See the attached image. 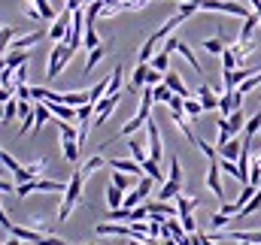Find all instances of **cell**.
Returning <instances> with one entry per match:
<instances>
[{
    "mask_svg": "<svg viewBox=\"0 0 261 245\" xmlns=\"http://www.w3.org/2000/svg\"><path fill=\"white\" fill-rule=\"evenodd\" d=\"M82 188H85V176H82V170H73V179L67 182L64 200H61V206H58V221H67V218H70L73 206L82 200Z\"/></svg>",
    "mask_w": 261,
    "mask_h": 245,
    "instance_id": "cell-1",
    "label": "cell"
},
{
    "mask_svg": "<svg viewBox=\"0 0 261 245\" xmlns=\"http://www.w3.org/2000/svg\"><path fill=\"white\" fill-rule=\"evenodd\" d=\"M73 55H76V49H70L67 43H58V46L49 52V67H46V76H49V79H55V76H58V73L67 67V61H70Z\"/></svg>",
    "mask_w": 261,
    "mask_h": 245,
    "instance_id": "cell-2",
    "label": "cell"
},
{
    "mask_svg": "<svg viewBox=\"0 0 261 245\" xmlns=\"http://www.w3.org/2000/svg\"><path fill=\"white\" fill-rule=\"evenodd\" d=\"M197 6L203 12H228V15H240V18L249 15V9L243 3H234V0H197Z\"/></svg>",
    "mask_w": 261,
    "mask_h": 245,
    "instance_id": "cell-3",
    "label": "cell"
},
{
    "mask_svg": "<svg viewBox=\"0 0 261 245\" xmlns=\"http://www.w3.org/2000/svg\"><path fill=\"white\" fill-rule=\"evenodd\" d=\"M146 130H149V158L155 161V164H161V155H164V145H161V130H158V124L146 121Z\"/></svg>",
    "mask_w": 261,
    "mask_h": 245,
    "instance_id": "cell-4",
    "label": "cell"
},
{
    "mask_svg": "<svg viewBox=\"0 0 261 245\" xmlns=\"http://www.w3.org/2000/svg\"><path fill=\"white\" fill-rule=\"evenodd\" d=\"M70 21H73V9L58 12V18H55V21H52V27H49V40L61 43V40L67 37V27H70Z\"/></svg>",
    "mask_w": 261,
    "mask_h": 245,
    "instance_id": "cell-5",
    "label": "cell"
},
{
    "mask_svg": "<svg viewBox=\"0 0 261 245\" xmlns=\"http://www.w3.org/2000/svg\"><path fill=\"white\" fill-rule=\"evenodd\" d=\"M116 103H119V94H107V97L97 103V115L91 118V127L107 124V118H110V115H113V109H116Z\"/></svg>",
    "mask_w": 261,
    "mask_h": 245,
    "instance_id": "cell-6",
    "label": "cell"
},
{
    "mask_svg": "<svg viewBox=\"0 0 261 245\" xmlns=\"http://www.w3.org/2000/svg\"><path fill=\"white\" fill-rule=\"evenodd\" d=\"M46 158H40V161H34V164H28V167H18L12 176H15V182H31V179H40V173L46 170Z\"/></svg>",
    "mask_w": 261,
    "mask_h": 245,
    "instance_id": "cell-7",
    "label": "cell"
},
{
    "mask_svg": "<svg viewBox=\"0 0 261 245\" xmlns=\"http://www.w3.org/2000/svg\"><path fill=\"white\" fill-rule=\"evenodd\" d=\"M206 188H210L219 200H225V188H222V176H219V158L210 161V170H206Z\"/></svg>",
    "mask_w": 261,
    "mask_h": 245,
    "instance_id": "cell-8",
    "label": "cell"
},
{
    "mask_svg": "<svg viewBox=\"0 0 261 245\" xmlns=\"http://www.w3.org/2000/svg\"><path fill=\"white\" fill-rule=\"evenodd\" d=\"M107 164H110L113 170H119V173H130V176H137V179L143 176V164H137L134 158H130V161H122V158H110Z\"/></svg>",
    "mask_w": 261,
    "mask_h": 245,
    "instance_id": "cell-9",
    "label": "cell"
},
{
    "mask_svg": "<svg viewBox=\"0 0 261 245\" xmlns=\"http://www.w3.org/2000/svg\"><path fill=\"white\" fill-rule=\"evenodd\" d=\"M43 37H46L43 30H34V34H28V37H21V40H12V43H9V52H28V49H34Z\"/></svg>",
    "mask_w": 261,
    "mask_h": 245,
    "instance_id": "cell-10",
    "label": "cell"
},
{
    "mask_svg": "<svg viewBox=\"0 0 261 245\" xmlns=\"http://www.w3.org/2000/svg\"><path fill=\"white\" fill-rule=\"evenodd\" d=\"M197 100H200L203 112H213V109H219V97H216V91H213L210 85H200V88H197Z\"/></svg>",
    "mask_w": 261,
    "mask_h": 245,
    "instance_id": "cell-11",
    "label": "cell"
},
{
    "mask_svg": "<svg viewBox=\"0 0 261 245\" xmlns=\"http://www.w3.org/2000/svg\"><path fill=\"white\" fill-rule=\"evenodd\" d=\"M219 233H222V230H219ZM222 236H228V239H237V242L261 245V230H228V233H222Z\"/></svg>",
    "mask_w": 261,
    "mask_h": 245,
    "instance_id": "cell-12",
    "label": "cell"
},
{
    "mask_svg": "<svg viewBox=\"0 0 261 245\" xmlns=\"http://www.w3.org/2000/svg\"><path fill=\"white\" fill-rule=\"evenodd\" d=\"M164 85L173 91V94H179V97H189V88H186V82L179 79V73H173V70H167L164 73Z\"/></svg>",
    "mask_w": 261,
    "mask_h": 245,
    "instance_id": "cell-13",
    "label": "cell"
},
{
    "mask_svg": "<svg viewBox=\"0 0 261 245\" xmlns=\"http://www.w3.org/2000/svg\"><path fill=\"white\" fill-rule=\"evenodd\" d=\"M240 151H243V139H234V136L225 145H219V158H228V161H237Z\"/></svg>",
    "mask_w": 261,
    "mask_h": 245,
    "instance_id": "cell-14",
    "label": "cell"
},
{
    "mask_svg": "<svg viewBox=\"0 0 261 245\" xmlns=\"http://www.w3.org/2000/svg\"><path fill=\"white\" fill-rule=\"evenodd\" d=\"M46 106H49V112L58 121H76V109L73 106H67V103H46Z\"/></svg>",
    "mask_w": 261,
    "mask_h": 245,
    "instance_id": "cell-15",
    "label": "cell"
},
{
    "mask_svg": "<svg viewBox=\"0 0 261 245\" xmlns=\"http://www.w3.org/2000/svg\"><path fill=\"white\" fill-rule=\"evenodd\" d=\"M158 40H164V37H161V34L155 30V34H152V37H149V40L143 43V49H140V64H149V61H152V55H155V46H158Z\"/></svg>",
    "mask_w": 261,
    "mask_h": 245,
    "instance_id": "cell-16",
    "label": "cell"
},
{
    "mask_svg": "<svg viewBox=\"0 0 261 245\" xmlns=\"http://www.w3.org/2000/svg\"><path fill=\"white\" fill-rule=\"evenodd\" d=\"M146 73H149V64H137V70L130 76V91H143L146 88Z\"/></svg>",
    "mask_w": 261,
    "mask_h": 245,
    "instance_id": "cell-17",
    "label": "cell"
},
{
    "mask_svg": "<svg viewBox=\"0 0 261 245\" xmlns=\"http://www.w3.org/2000/svg\"><path fill=\"white\" fill-rule=\"evenodd\" d=\"M179 194H182V185H179V182H170V179H167V182L161 185V191H158V200H176Z\"/></svg>",
    "mask_w": 261,
    "mask_h": 245,
    "instance_id": "cell-18",
    "label": "cell"
},
{
    "mask_svg": "<svg viewBox=\"0 0 261 245\" xmlns=\"http://www.w3.org/2000/svg\"><path fill=\"white\" fill-rule=\"evenodd\" d=\"M197 203H200L197 197H186V194L176 197V209H179V215H192V212L197 209Z\"/></svg>",
    "mask_w": 261,
    "mask_h": 245,
    "instance_id": "cell-19",
    "label": "cell"
},
{
    "mask_svg": "<svg viewBox=\"0 0 261 245\" xmlns=\"http://www.w3.org/2000/svg\"><path fill=\"white\" fill-rule=\"evenodd\" d=\"M103 164H107V161H103V158H100V155H91V158H88V161H85V164H82V167H79V170H82V176H85V179H88V176H91V173H97V170H100V167H103Z\"/></svg>",
    "mask_w": 261,
    "mask_h": 245,
    "instance_id": "cell-20",
    "label": "cell"
},
{
    "mask_svg": "<svg viewBox=\"0 0 261 245\" xmlns=\"http://www.w3.org/2000/svg\"><path fill=\"white\" fill-rule=\"evenodd\" d=\"M176 52H179V55H182L186 61L192 64V70H195V73H203V67H200V61L195 58V52H192V49H189V46H186L182 40H179V46H176Z\"/></svg>",
    "mask_w": 261,
    "mask_h": 245,
    "instance_id": "cell-21",
    "label": "cell"
},
{
    "mask_svg": "<svg viewBox=\"0 0 261 245\" xmlns=\"http://www.w3.org/2000/svg\"><path fill=\"white\" fill-rule=\"evenodd\" d=\"M255 133H261V112H255L249 121L243 124V139H252Z\"/></svg>",
    "mask_w": 261,
    "mask_h": 245,
    "instance_id": "cell-22",
    "label": "cell"
},
{
    "mask_svg": "<svg viewBox=\"0 0 261 245\" xmlns=\"http://www.w3.org/2000/svg\"><path fill=\"white\" fill-rule=\"evenodd\" d=\"M243 124H246V118H243V109H234V112L228 115V130H231L234 136L243 130Z\"/></svg>",
    "mask_w": 261,
    "mask_h": 245,
    "instance_id": "cell-23",
    "label": "cell"
},
{
    "mask_svg": "<svg viewBox=\"0 0 261 245\" xmlns=\"http://www.w3.org/2000/svg\"><path fill=\"white\" fill-rule=\"evenodd\" d=\"M122 194H125L122 188H116V185L110 182V188H107V203H110V209H119V206H122V200H125Z\"/></svg>",
    "mask_w": 261,
    "mask_h": 245,
    "instance_id": "cell-24",
    "label": "cell"
},
{
    "mask_svg": "<svg viewBox=\"0 0 261 245\" xmlns=\"http://www.w3.org/2000/svg\"><path fill=\"white\" fill-rule=\"evenodd\" d=\"M3 58H6V67H15V70H18L21 64L31 61V52H6Z\"/></svg>",
    "mask_w": 261,
    "mask_h": 245,
    "instance_id": "cell-25",
    "label": "cell"
},
{
    "mask_svg": "<svg viewBox=\"0 0 261 245\" xmlns=\"http://www.w3.org/2000/svg\"><path fill=\"white\" fill-rule=\"evenodd\" d=\"M149 67H155L158 73H167V70H170V55H167V52L161 49L158 55H152V61H149Z\"/></svg>",
    "mask_w": 261,
    "mask_h": 245,
    "instance_id": "cell-26",
    "label": "cell"
},
{
    "mask_svg": "<svg viewBox=\"0 0 261 245\" xmlns=\"http://www.w3.org/2000/svg\"><path fill=\"white\" fill-rule=\"evenodd\" d=\"M103 52H107L103 46H94V49H88V61H85V73H91V70H94V67L100 64V58H103Z\"/></svg>",
    "mask_w": 261,
    "mask_h": 245,
    "instance_id": "cell-27",
    "label": "cell"
},
{
    "mask_svg": "<svg viewBox=\"0 0 261 245\" xmlns=\"http://www.w3.org/2000/svg\"><path fill=\"white\" fill-rule=\"evenodd\" d=\"M255 191H258L255 185H243V191H240V197L234 200V206H237V212H240V209H243V206H246V203H249L252 197H255Z\"/></svg>",
    "mask_w": 261,
    "mask_h": 245,
    "instance_id": "cell-28",
    "label": "cell"
},
{
    "mask_svg": "<svg viewBox=\"0 0 261 245\" xmlns=\"http://www.w3.org/2000/svg\"><path fill=\"white\" fill-rule=\"evenodd\" d=\"M18 30L15 27H0V58L9 52V43H12V37H15Z\"/></svg>",
    "mask_w": 261,
    "mask_h": 245,
    "instance_id": "cell-29",
    "label": "cell"
},
{
    "mask_svg": "<svg viewBox=\"0 0 261 245\" xmlns=\"http://www.w3.org/2000/svg\"><path fill=\"white\" fill-rule=\"evenodd\" d=\"M258 209H261V188L255 191V197H252V200H249L240 212H237V218H246V215H252V212H258Z\"/></svg>",
    "mask_w": 261,
    "mask_h": 245,
    "instance_id": "cell-30",
    "label": "cell"
},
{
    "mask_svg": "<svg viewBox=\"0 0 261 245\" xmlns=\"http://www.w3.org/2000/svg\"><path fill=\"white\" fill-rule=\"evenodd\" d=\"M137 176H130V173H119V170H113V185L116 188H122V191H128L130 185H134Z\"/></svg>",
    "mask_w": 261,
    "mask_h": 245,
    "instance_id": "cell-31",
    "label": "cell"
},
{
    "mask_svg": "<svg viewBox=\"0 0 261 245\" xmlns=\"http://www.w3.org/2000/svg\"><path fill=\"white\" fill-rule=\"evenodd\" d=\"M122 73H125V70H122V64L110 73V88H107V94H119V88H122Z\"/></svg>",
    "mask_w": 261,
    "mask_h": 245,
    "instance_id": "cell-32",
    "label": "cell"
},
{
    "mask_svg": "<svg viewBox=\"0 0 261 245\" xmlns=\"http://www.w3.org/2000/svg\"><path fill=\"white\" fill-rule=\"evenodd\" d=\"M152 97H155V103H167V100L173 97V91L161 82V85H152Z\"/></svg>",
    "mask_w": 261,
    "mask_h": 245,
    "instance_id": "cell-33",
    "label": "cell"
},
{
    "mask_svg": "<svg viewBox=\"0 0 261 245\" xmlns=\"http://www.w3.org/2000/svg\"><path fill=\"white\" fill-rule=\"evenodd\" d=\"M195 12H200L197 0H179V15H182V18H192Z\"/></svg>",
    "mask_w": 261,
    "mask_h": 245,
    "instance_id": "cell-34",
    "label": "cell"
},
{
    "mask_svg": "<svg viewBox=\"0 0 261 245\" xmlns=\"http://www.w3.org/2000/svg\"><path fill=\"white\" fill-rule=\"evenodd\" d=\"M261 85V70L258 73H252V76H249V79H246V82H240V85H237V88H240V91H243V94H249V91H255V88H258Z\"/></svg>",
    "mask_w": 261,
    "mask_h": 245,
    "instance_id": "cell-35",
    "label": "cell"
},
{
    "mask_svg": "<svg viewBox=\"0 0 261 245\" xmlns=\"http://www.w3.org/2000/svg\"><path fill=\"white\" fill-rule=\"evenodd\" d=\"M15 115H18V100L12 97V100H6V103H3V118H0V121H12Z\"/></svg>",
    "mask_w": 261,
    "mask_h": 245,
    "instance_id": "cell-36",
    "label": "cell"
},
{
    "mask_svg": "<svg viewBox=\"0 0 261 245\" xmlns=\"http://www.w3.org/2000/svg\"><path fill=\"white\" fill-rule=\"evenodd\" d=\"M143 173H146V176H152L155 182H161V167H158L152 158H146V161H143Z\"/></svg>",
    "mask_w": 261,
    "mask_h": 245,
    "instance_id": "cell-37",
    "label": "cell"
},
{
    "mask_svg": "<svg viewBox=\"0 0 261 245\" xmlns=\"http://www.w3.org/2000/svg\"><path fill=\"white\" fill-rule=\"evenodd\" d=\"M182 112H186L189 118H197V115L203 112V106H200V100H192V97H186V106H182Z\"/></svg>",
    "mask_w": 261,
    "mask_h": 245,
    "instance_id": "cell-38",
    "label": "cell"
},
{
    "mask_svg": "<svg viewBox=\"0 0 261 245\" xmlns=\"http://www.w3.org/2000/svg\"><path fill=\"white\" fill-rule=\"evenodd\" d=\"M140 203H146V200H143V194H140L137 188L128 191V194H125V200H122V206H125V209H134V206H140Z\"/></svg>",
    "mask_w": 261,
    "mask_h": 245,
    "instance_id": "cell-39",
    "label": "cell"
},
{
    "mask_svg": "<svg viewBox=\"0 0 261 245\" xmlns=\"http://www.w3.org/2000/svg\"><path fill=\"white\" fill-rule=\"evenodd\" d=\"M128 148H130V158H134L137 164H143V161H146V151H143V142H140V139H130Z\"/></svg>",
    "mask_w": 261,
    "mask_h": 245,
    "instance_id": "cell-40",
    "label": "cell"
},
{
    "mask_svg": "<svg viewBox=\"0 0 261 245\" xmlns=\"http://www.w3.org/2000/svg\"><path fill=\"white\" fill-rule=\"evenodd\" d=\"M219 112H222V118H228V115L234 112V106H231V91H225V94L219 97Z\"/></svg>",
    "mask_w": 261,
    "mask_h": 245,
    "instance_id": "cell-41",
    "label": "cell"
},
{
    "mask_svg": "<svg viewBox=\"0 0 261 245\" xmlns=\"http://www.w3.org/2000/svg\"><path fill=\"white\" fill-rule=\"evenodd\" d=\"M237 67H240V61L234 58V52H231V49H225V52H222V70L228 73V70H237Z\"/></svg>",
    "mask_w": 261,
    "mask_h": 245,
    "instance_id": "cell-42",
    "label": "cell"
},
{
    "mask_svg": "<svg viewBox=\"0 0 261 245\" xmlns=\"http://www.w3.org/2000/svg\"><path fill=\"white\" fill-rule=\"evenodd\" d=\"M0 164H3V167H6L9 173H15V170L21 167V164H18V161H15V158H12L9 151H3V148H0Z\"/></svg>",
    "mask_w": 261,
    "mask_h": 245,
    "instance_id": "cell-43",
    "label": "cell"
},
{
    "mask_svg": "<svg viewBox=\"0 0 261 245\" xmlns=\"http://www.w3.org/2000/svg\"><path fill=\"white\" fill-rule=\"evenodd\" d=\"M82 46H85V49L100 46V40H97V30H94V27H85V40H82Z\"/></svg>",
    "mask_w": 261,
    "mask_h": 245,
    "instance_id": "cell-44",
    "label": "cell"
},
{
    "mask_svg": "<svg viewBox=\"0 0 261 245\" xmlns=\"http://www.w3.org/2000/svg\"><path fill=\"white\" fill-rule=\"evenodd\" d=\"M228 221H231V215H225V212H216V215L210 218V227H213V230H222Z\"/></svg>",
    "mask_w": 261,
    "mask_h": 245,
    "instance_id": "cell-45",
    "label": "cell"
},
{
    "mask_svg": "<svg viewBox=\"0 0 261 245\" xmlns=\"http://www.w3.org/2000/svg\"><path fill=\"white\" fill-rule=\"evenodd\" d=\"M170 182L182 185V167H179V158H170Z\"/></svg>",
    "mask_w": 261,
    "mask_h": 245,
    "instance_id": "cell-46",
    "label": "cell"
},
{
    "mask_svg": "<svg viewBox=\"0 0 261 245\" xmlns=\"http://www.w3.org/2000/svg\"><path fill=\"white\" fill-rule=\"evenodd\" d=\"M197 148H200L210 161H216V158H219V148H216V145H210V142H203V139H197Z\"/></svg>",
    "mask_w": 261,
    "mask_h": 245,
    "instance_id": "cell-47",
    "label": "cell"
},
{
    "mask_svg": "<svg viewBox=\"0 0 261 245\" xmlns=\"http://www.w3.org/2000/svg\"><path fill=\"white\" fill-rule=\"evenodd\" d=\"M164 82V73H158L155 67H149V73H146V85H161Z\"/></svg>",
    "mask_w": 261,
    "mask_h": 245,
    "instance_id": "cell-48",
    "label": "cell"
},
{
    "mask_svg": "<svg viewBox=\"0 0 261 245\" xmlns=\"http://www.w3.org/2000/svg\"><path fill=\"white\" fill-rule=\"evenodd\" d=\"M182 106H186V97H179V94H173V97L167 100V109H170V112H182Z\"/></svg>",
    "mask_w": 261,
    "mask_h": 245,
    "instance_id": "cell-49",
    "label": "cell"
},
{
    "mask_svg": "<svg viewBox=\"0 0 261 245\" xmlns=\"http://www.w3.org/2000/svg\"><path fill=\"white\" fill-rule=\"evenodd\" d=\"M179 218H182V230H186V233H197V224H195V212H192V215H179Z\"/></svg>",
    "mask_w": 261,
    "mask_h": 245,
    "instance_id": "cell-50",
    "label": "cell"
},
{
    "mask_svg": "<svg viewBox=\"0 0 261 245\" xmlns=\"http://www.w3.org/2000/svg\"><path fill=\"white\" fill-rule=\"evenodd\" d=\"M0 194H15V185H12V182H6L3 176H0Z\"/></svg>",
    "mask_w": 261,
    "mask_h": 245,
    "instance_id": "cell-51",
    "label": "cell"
},
{
    "mask_svg": "<svg viewBox=\"0 0 261 245\" xmlns=\"http://www.w3.org/2000/svg\"><path fill=\"white\" fill-rule=\"evenodd\" d=\"M176 46H179V40H176V37H170V40L164 43V52L170 55V52H176Z\"/></svg>",
    "mask_w": 261,
    "mask_h": 245,
    "instance_id": "cell-52",
    "label": "cell"
},
{
    "mask_svg": "<svg viewBox=\"0 0 261 245\" xmlns=\"http://www.w3.org/2000/svg\"><path fill=\"white\" fill-rule=\"evenodd\" d=\"M0 227H3V230H12V221L6 218V212H3V206H0Z\"/></svg>",
    "mask_w": 261,
    "mask_h": 245,
    "instance_id": "cell-53",
    "label": "cell"
},
{
    "mask_svg": "<svg viewBox=\"0 0 261 245\" xmlns=\"http://www.w3.org/2000/svg\"><path fill=\"white\" fill-rule=\"evenodd\" d=\"M85 0H67V9H82Z\"/></svg>",
    "mask_w": 261,
    "mask_h": 245,
    "instance_id": "cell-54",
    "label": "cell"
},
{
    "mask_svg": "<svg viewBox=\"0 0 261 245\" xmlns=\"http://www.w3.org/2000/svg\"><path fill=\"white\" fill-rule=\"evenodd\" d=\"M6 245H21V239H18V236H12V239H9Z\"/></svg>",
    "mask_w": 261,
    "mask_h": 245,
    "instance_id": "cell-55",
    "label": "cell"
},
{
    "mask_svg": "<svg viewBox=\"0 0 261 245\" xmlns=\"http://www.w3.org/2000/svg\"><path fill=\"white\" fill-rule=\"evenodd\" d=\"M128 245H143V242H140V239H130V242Z\"/></svg>",
    "mask_w": 261,
    "mask_h": 245,
    "instance_id": "cell-56",
    "label": "cell"
},
{
    "mask_svg": "<svg viewBox=\"0 0 261 245\" xmlns=\"http://www.w3.org/2000/svg\"><path fill=\"white\" fill-rule=\"evenodd\" d=\"M237 245H252V242H237Z\"/></svg>",
    "mask_w": 261,
    "mask_h": 245,
    "instance_id": "cell-57",
    "label": "cell"
},
{
    "mask_svg": "<svg viewBox=\"0 0 261 245\" xmlns=\"http://www.w3.org/2000/svg\"><path fill=\"white\" fill-rule=\"evenodd\" d=\"M85 3H91V0H85Z\"/></svg>",
    "mask_w": 261,
    "mask_h": 245,
    "instance_id": "cell-58",
    "label": "cell"
},
{
    "mask_svg": "<svg viewBox=\"0 0 261 245\" xmlns=\"http://www.w3.org/2000/svg\"><path fill=\"white\" fill-rule=\"evenodd\" d=\"M258 27H261V24H258Z\"/></svg>",
    "mask_w": 261,
    "mask_h": 245,
    "instance_id": "cell-59",
    "label": "cell"
}]
</instances>
